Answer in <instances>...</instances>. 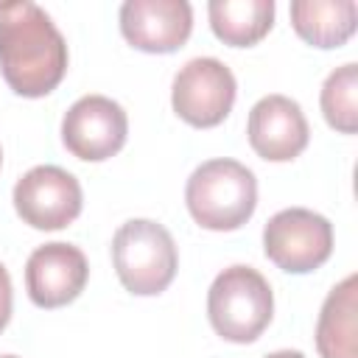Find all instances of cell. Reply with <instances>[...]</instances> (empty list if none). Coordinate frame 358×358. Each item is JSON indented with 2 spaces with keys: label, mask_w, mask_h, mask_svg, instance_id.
Returning <instances> with one entry per match:
<instances>
[{
  "label": "cell",
  "mask_w": 358,
  "mask_h": 358,
  "mask_svg": "<svg viewBox=\"0 0 358 358\" xmlns=\"http://www.w3.org/2000/svg\"><path fill=\"white\" fill-rule=\"evenodd\" d=\"M0 165H3V148H0Z\"/></svg>",
  "instance_id": "cell-19"
},
{
  "label": "cell",
  "mask_w": 358,
  "mask_h": 358,
  "mask_svg": "<svg viewBox=\"0 0 358 358\" xmlns=\"http://www.w3.org/2000/svg\"><path fill=\"white\" fill-rule=\"evenodd\" d=\"M14 210L34 229H64L81 213L78 179L59 165H36L14 185Z\"/></svg>",
  "instance_id": "cell-7"
},
{
  "label": "cell",
  "mask_w": 358,
  "mask_h": 358,
  "mask_svg": "<svg viewBox=\"0 0 358 358\" xmlns=\"http://www.w3.org/2000/svg\"><path fill=\"white\" fill-rule=\"evenodd\" d=\"M355 274L344 277L327 294L316 322V350L322 358H358L355 347Z\"/></svg>",
  "instance_id": "cell-13"
},
{
  "label": "cell",
  "mask_w": 358,
  "mask_h": 358,
  "mask_svg": "<svg viewBox=\"0 0 358 358\" xmlns=\"http://www.w3.org/2000/svg\"><path fill=\"white\" fill-rule=\"evenodd\" d=\"M11 277H8V271H6V266L0 263V330L8 324V319H11Z\"/></svg>",
  "instance_id": "cell-16"
},
{
  "label": "cell",
  "mask_w": 358,
  "mask_h": 358,
  "mask_svg": "<svg viewBox=\"0 0 358 358\" xmlns=\"http://www.w3.org/2000/svg\"><path fill=\"white\" fill-rule=\"evenodd\" d=\"M207 316L221 338L232 344H252L274 316L268 280L252 266L224 268L207 291Z\"/></svg>",
  "instance_id": "cell-3"
},
{
  "label": "cell",
  "mask_w": 358,
  "mask_h": 358,
  "mask_svg": "<svg viewBox=\"0 0 358 358\" xmlns=\"http://www.w3.org/2000/svg\"><path fill=\"white\" fill-rule=\"evenodd\" d=\"M129 117L123 106L106 95L78 98L62 117L64 148L84 162H103L126 145Z\"/></svg>",
  "instance_id": "cell-8"
},
{
  "label": "cell",
  "mask_w": 358,
  "mask_h": 358,
  "mask_svg": "<svg viewBox=\"0 0 358 358\" xmlns=\"http://www.w3.org/2000/svg\"><path fill=\"white\" fill-rule=\"evenodd\" d=\"M263 252L288 274L316 271L333 255V224L305 207L280 210L263 227Z\"/></svg>",
  "instance_id": "cell-5"
},
{
  "label": "cell",
  "mask_w": 358,
  "mask_h": 358,
  "mask_svg": "<svg viewBox=\"0 0 358 358\" xmlns=\"http://www.w3.org/2000/svg\"><path fill=\"white\" fill-rule=\"evenodd\" d=\"M322 115L330 129L341 134L358 131V64L347 62L336 67L322 84Z\"/></svg>",
  "instance_id": "cell-15"
},
{
  "label": "cell",
  "mask_w": 358,
  "mask_h": 358,
  "mask_svg": "<svg viewBox=\"0 0 358 358\" xmlns=\"http://www.w3.org/2000/svg\"><path fill=\"white\" fill-rule=\"evenodd\" d=\"M263 358H305L299 350H277V352H268Z\"/></svg>",
  "instance_id": "cell-17"
},
{
  "label": "cell",
  "mask_w": 358,
  "mask_h": 358,
  "mask_svg": "<svg viewBox=\"0 0 358 358\" xmlns=\"http://www.w3.org/2000/svg\"><path fill=\"white\" fill-rule=\"evenodd\" d=\"M0 358H17V355H0Z\"/></svg>",
  "instance_id": "cell-18"
},
{
  "label": "cell",
  "mask_w": 358,
  "mask_h": 358,
  "mask_svg": "<svg viewBox=\"0 0 358 358\" xmlns=\"http://www.w3.org/2000/svg\"><path fill=\"white\" fill-rule=\"evenodd\" d=\"M193 31L187 0H126L120 6L123 39L145 53H173Z\"/></svg>",
  "instance_id": "cell-10"
},
{
  "label": "cell",
  "mask_w": 358,
  "mask_h": 358,
  "mask_svg": "<svg viewBox=\"0 0 358 358\" xmlns=\"http://www.w3.org/2000/svg\"><path fill=\"white\" fill-rule=\"evenodd\" d=\"M246 134L255 154L268 162L296 159L310 140V129L302 115V106L288 95L260 98L249 112Z\"/></svg>",
  "instance_id": "cell-11"
},
{
  "label": "cell",
  "mask_w": 358,
  "mask_h": 358,
  "mask_svg": "<svg viewBox=\"0 0 358 358\" xmlns=\"http://www.w3.org/2000/svg\"><path fill=\"white\" fill-rule=\"evenodd\" d=\"M235 92L238 84L232 70L213 56H201L190 59L176 73L171 103L185 123L196 129H213L224 123V117L232 112Z\"/></svg>",
  "instance_id": "cell-6"
},
{
  "label": "cell",
  "mask_w": 358,
  "mask_h": 358,
  "mask_svg": "<svg viewBox=\"0 0 358 358\" xmlns=\"http://www.w3.org/2000/svg\"><path fill=\"white\" fill-rule=\"evenodd\" d=\"M185 204L199 227L232 232L255 215L257 179L238 159H207L187 179Z\"/></svg>",
  "instance_id": "cell-2"
},
{
  "label": "cell",
  "mask_w": 358,
  "mask_h": 358,
  "mask_svg": "<svg viewBox=\"0 0 358 358\" xmlns=\"http://www.w3.org/2000/svg\"><path fill=\"white\" fill-rule=\"evenodd\" d=\"M291 25L313 48H341L358 25L355 0H294Z\"/></svg>",
  "instance_id": "cell-12"
},
{
  "label": "cell",
  "mask_w": 358,
  "mask_h": 358,
  "mask_svg": "<svg viewBox=\"0 0 358 358\" xmlns=\"http://www.w3.org/2000/svg\"><path fill=\"white\" fill-rule=\"evenodd\" d=\"M207 14L213 34L232 48L257 45L274 25L271 0H213Z\"/></svg>",
  "instance_id": "cell-14"
},
{
  "label": "cell",
  "mask_w": 358,
  "mask_h": 358,
  "mask_svg": "<svg viewBox=\"0 0 358 358\" xmlns=\"http://www.w3.org/2000/svg\"><path fill=\"white\" fill-rule=\"evenodd\" d=\"M90 266L78 246L73 243H45L36 246L25 263V288L36 308L70 305L87 285Z\"/></svg>",
  "instance_id": "cell-9"
},
{
  "label": "cell",
  "mask_w": 358,
  "mask_h": 358,
  "mask_svg": "<svg viewBox=\"0 0 358 358\" xmlns=\"http://www.w3.org/2000/svg\"><path fill=\"white\" fill-rule=\"evenodd\" d=\"M0 73L22 98H42L62 84L67 42L36 3H0Z\"/></svg>",
  "instance_id": "cell-1"
},
{
  "label": "cell",
  "mask_w": 358,
  "mask_h": 358,
  "mask_svg": "<svg viewBox=\"0 0 358 358\" xmlns=\"http://www.w3.org/2000/svg\"><path fill=\"white\" fill-rule=\"evenodd\" d=\"M112 263L126 291L137 296L162 294L179 268L171 232L151 218H131L112 238Z\"/></svg>",
  "instance_id": "cell-4"
}]
</instances>
